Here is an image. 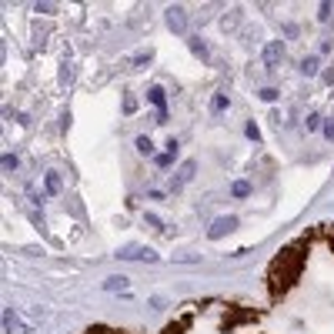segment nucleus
I'll return each mask as SVG.
<instances>
[{
	"label": "nucleus",
	"mask_w": 334,
	"mask_h": 334,
	"mask_svg": "<svg viewBox=\"0 0 334 334\" xmlns=\"http://www.w3.org/2000/svg\"><path fill=\"white\" fill-rule=\"evenodd\" d=\"M37 13H54V3H37Z\"/></svg>",
	"instance_id": "nucleus-25"
},
{
	"label": "nucleus",
	"mask_w": 334,
	"mask_h": 334,
	"mask_svg": "<svg viewBox=\"0 0 334 334\" xmlns=\"http://www.w3.org/2000/svg\"><path fill=\"white\" fill-rule=\"evenodd\" d=\"M134 111H137V97L127 94V97H124V114H134Z\"/></svg>",
	"instance_id": "nucleus-18"
},
{
	"label": "nucleus",
	"mask_w": 334,
	"mask_h": 334,
	"mask_svg": "<svg viewBox=\"0 0 334 334\" xmlns=\"http://www.w3.org/2000/svg\"><path fill=\"white\" fill-rule=\"evenodd\" d=\"M227 111V94H214L211 97V114H224Z\"/></svg>",
	"instance_id": "nucleus-10"
},
{
	"label": "nucleus",
	"mask_w": 334,
	"mask_h": 334,
	"mask_svg": "<svg viewBox=\"0 0 334 334\" xmlns=\"http://www.w3.org/2000/svg\"><path fill=\"white\" fill-rule=\"evenodd\" d=\"M194 170H197V161H184V164H180V170H177V177L170 180V187H174V190H180V187H184V184H187L190 177H194Z\"/></svg>",
	"instance_id": "nucleus-6"
},
{
	"label": "nucleus",
	"mask_w": 334,
	"mask_h": 334,
	"mask_svg": "<svg viewBox=\"0 0 334 334\" xmlns=\"http://www.w3.org/2000/svg\"><path fill=\"white\" fill-rule=\"evenodd\" d=\"M151 57H154V50H137V54H134V64L144 67V64H151Z\"/></svg>",
	"instance_id": "nucleus-15"
},
{
	"label": "nucleus",
	"mask_w": 334,
	"mask_h": 334,
	"mask_svg": "<svg viewBox=\"0 0 334 334\" xmlns=\"http://www.w3.org/2000/svg\"><path fill=\"white\" fill-rule=\"evenodd\" d=\"M154 164H157V167H170V164H174V154H161V157H154Z\"/></svg>",
	"instance_id": "nucleus-20"
},
{
	"label": "nucleus",
	"mask_w": 334,
	"mask_h": 334,
	"mask_svg": "<svg viewBox=\"0 0 334 334\" xmlns=\"http://www.w3.org/2000/svg\"><path fill=\"white\" fill-rule=\"evenodd\" d=\"M127 284H131V281L124 278V274H121V278H107V281H104V291H124Z\"/></svg>",
	"instance_id": "nucleus-11"
},
{
	"label": "nucleus",
	"mask_w": 334,
	"mask_h": 334,
	"mask_svg": "<svg viewBox=\"0 0 334 334\" xmlns=\"http://www.w3.org/2000/svg\"><path fill=\"white\" fill-rule=\"evenodd\" d=\"M331 17V3H321V13H318V20H328Z\"/></svg>",
	"instance_id": "nucleus-22"
},
{
	"label": "nucleus",
	"mask_w": 334,
	"mask_h": 334,
	"mask_svg": "<svg viewBox=\"0 0 334 334\" xmlns=\"http://www.w3.org/2000/svg\"><path fill=\"white\" fill-rule=\"evenodd\" d=\"M301 74H304V77H314V74H318V54L301 57Z\"/></svg>",
	"instance_id": "nucleus-9"
},
{
	"label": "nucleus",
	"mask_w": 334,
	"mask_h": 334,
	"mask_svg": "<svg viewBox=\"0 0 334 334\" xmlns=\"http://www.w3.org/2000/svg\"><path fill=\"white\" fill-rule=\"evenodd\" d=\"M247 137H251V141H261V131H257L254 124H247Z\"/></svg>",
	"instance_id": "nucleus-23"
},
{
	"label": "nucleus",
	"mask_w": 334,
	"mask_h": 334,
	"mask_svg": "<svg viewBox=\"0 0 334 334\" xmlns=\"http://www.w3.org/2000/svg\"><path fill=\"white\" fill-rule=\"evenodd\" d=\"M44 184H47V194H60V174L50 170V174L44 177Z\"/></svg>",
	"instance_id": "nucleus-13"
},
{
	"label": "nucleus",
	"mask_w": 334,
	"mask_h": 334,
	"mask_svg": "<svg viewBox=\"0 0 334 334\" xmlns=\"http://www.w3.org/2000/svg\"><path fill=\"white\" fill-rule=\"evenodd\" d=\"M324 137H328V141H334V121L324 124Z\"/></svg>",
	"instance_id": "nucleus-24"
},
{
	"label": "nucleus",
	"mask_w": 334,
	"mask_h": 334,
	"mask_svg": "<svg viewBox=\"0 0 334 334\" xmlns=\"http://www.w3.org/2000/svg\"><path fill=\"white\" fill-rule=\"evenodd\" d=\"M144 217H147V224H151V227H161V231H164V221H161V217H157L154 211H147Z\"/></svg>",
	"instance_id": "nucleus-19"
},
{
	"label": "nucleus",
	"mask_w": 334,
	"mask_h": 334,
	"mask_svg": "<svg viewBox=\"0 0 334 334\" xmlns=\"http://www.w3.org/2000/svg\"><path fill=\"white\" fill-rule=\"evenodd\" d=\"M281 60H284V44H281V40H271V44L264 47V67L267 70H278Z\"/></svg>",
	"instance_id": "nucleus-3"
},
{
	"label": "nucleus",
	"mask_w": 334,
	"mask_h": 334,
	"mask_svg": "<svg viewBox=\"0 0 334 334\" xmlns=\"http://www.w3.org/2000/svg\"><path fill=\"white\" fill-rule=\"evenodd\" d=\"M117 257H121V261H151V264L157 261L154 251H151V247H141V244H127V247H121V251H117Z\"/></svg>",
	"instance_id": "nucleus-2"
},
{
	"label": "nucleus",
	"mask_w": 334,
	"mask_h": 334,
	"mask_svg": "<svg viewBox=\"0 0 334 334\" xmlns=\"http://www.w3.org/2000/svg\"><path fill=\"white\" fill-rule=\"evenodd\" d=\"M304 124H308V131H318V127H321V114H318V111H311Z\"/></svg>",
	"instance_id": "nucleus-16"
},
{
	"label": "nucleus",
	"mask_w": 334,
	"mask_h": 334,
	"mask_svg": "<svg viewBox=\"0 0 334 334\" xmlns=\"http://www.w3.org/2000/svg\"><path fill=\"white\" fill-rule=\"evenodd\" d=\"M134 147H137V154H144V157L154 154V144H151V137H137V141H134Z\"/></svg>",
	"instance_id": "nucleus-12"
},
{
	"label": "nucleus",
	"mask_w": 334,
	"mask_h": 334,
	"mask_svg": "<svg viewBox=\"0 0 334 334\" xmlns=\"http://www.w3.org/2000/svg\"><path fill=\"white\" fill-rule=\"evenodd\" d=\"M187 47H190V54L200 57V60H211V50H207V44L200 40V37H187Z\"/></svg>",
	"instance_id": "nucleus-8"
},
{
	"label": "nucleus",
	"mask_w": 334,
	"mask_h": 334,
	"mask_svg": "<svg viewBox=\"0 0 334 334\" xmlns=\"http://www.w3.org/2000/svg\"><path fill=\"white\" fill-rule=\"evenodd\" d=\"M147 100L151 104H157V124L167 121V107H164V87H151L147 90Z\"/></svg>",
	"instance_id": "nucleus-7"
},
{
	"label": "nucleus",
	"mask_w": 334,
	"mask_h": 334,
	"mask_svg": "<svg viewBox=\"0 0 334 334\" xmlns=\"http://www.w3.org/2000/svg\"><path fill=\"white\" fill-rule=\"evenodd\" d=\"M167 27L174 33H187V17L180 7H167Z\"/></svg>",
	"instance_id": "nucleus-5"
},
{
	"label": "nucleus",
	"mask_w": 334,
	"mask_h": 334,
	"mask_svg": "<svg viewBox=\"0 0 334 334\" xmlns=\"http://www.w3.org/2000/svg\"><path fill=\"white\" fill-rule=\"evenodd\" d=\"M3 167H7V170H17V157H13V154H3Z\"/></svg>",
	"instance_id": "nucleus-21"
},
{
	"label": "nucleus",
	"mask_w": 334,
	"mask_h": 334,
	"mask_svg": "<svg viewBox=\"0 0 334 334\" xmlns=\"http://www.w3.org/2000/svg\"><path fill=\"white\" fill-rule=\"evenodd\" d=\"M231 194H234V197H247V194H251V184H247V180H234Z\"/></svg>",
	"instance_id": "nucleus-14"
},
{
	"label": "nucleus",
	"mask_w": 334,
	"mask_h": 334,
	"mask_svg": "<svg viewBox=\"0 0 334 334\" xmlns=\"http://www.w3.org/2000/svg\"><path fill=\"white\" fill-rule=\"evenodd\" d=\"M234 227H237V217H234V214H227V217H217V221L211 224L207 237H211V241H217V237H224V234H231Z\"/></svg>",
	"instance_id": "nucleus-4"
},
{
	"label": "nucleus",
	"mask_w": 334,
	"mask_h": 334,
	"mask_svg": "<svg viewBox=\"0 0 334 334\" xmlns=\"http://www.w3.org/2000/svg\"><path fill=\"white\" fill-rule=\"evenodd\" d=\"M278 97H281V94H278L274 87H264V90H261V100H267V104H274Z\"/></svg>",
	"instance_id": "nucleus-17"
},
{
	"label": "nucleus",
	"mask_w": 334,
	"mask_h": 334,
	"mask_svg": "<svg viewBox=\"0 0 334 334\" xmlns=\"http://www.w3.org/2000/svg\"><path fill=\"white\" fill-rule=\"evenodd\" d=\"M3 331H7V334H30L33 324L27 321L23 314H17L13 308H7V311H3Z\"/></svg>",
	"instance_id": "nucleus-1"
}]
</instances>
